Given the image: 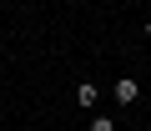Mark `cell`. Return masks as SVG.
I'll list each match as a JSON object with an SVG mask.
<instances>
[{
	"label": "cell",
	"mask_w": 151,
	"mask_h": 131,
	"mask_svg": "<svg viewBox=\"0 0 151 131\" xmlns=\"http://www.w3.org/2000/svg\"><path fill=\"white\" fill-rule=\"evenodd\" d=\"M111 101H116V106H136V101H141V81H136V76H116Z\"/></svg>",
	"instance_id": "1"
},
{
	"label": "cell",
	"mask_w": 151,
	"mask_h": 131,
	"mask_svg": "<svg viewBox=\"0 0 151 131\" xmlns=\"http://www.w3.org/2000/svg\"><path fill=\"white\" fill-rule=\"evenodd\" d=\"M101 101V86L96 81H81V86H76V106H96Z\"/></svg>",
	"instance_id": "2"
},
{
	"label": "cell",
	"mask_w": 151,
	"mask_h": 131,
	"mask_svg": "<svg viewBox=\"0 0 151 131\" xmlns=\"http://www.w3.org/2000/svg\"><path fill=\"white\" fill-rule=\"evenodd\" d=\"M91 131H116V121H111L106 111H96V116H91Z\"/></svg>",
	"instance_id": "3"
},
{
	"label": "cell",
	"mask_w": 151,
	"mask_h": 131,
	"mask_svg": "<svg viewBox=\"0 0 151 131\" xmlns=\"http://www.w3.org/2000/svg\"><path fill=\"white\" fill-rule=\"evenodd\" d=\"M146 40H151V20H146Z\"/></svg>",
	"instance_id": "4"
},
{
	"label": "cell",
	"mask_w": 151,
	"mask_h": 131,
	"mask_svg": "<svg viewBox=\"0 0 151 131\" xmlns=\"http://www.w3.org/2000/svg\"><path fill=\"white\" fill-rule=\"evenodd\" d=\"M131 131H146V126H131Z\"/></svg>",
	"instance_id": "5"
},
{
	"label": "cell",
	"mask_w": 151,
	"mask_h": 131,
	"mask_svg": "<svg viewBox=\"0 0 151 131\" xmlns=\"http://www.w3.org/2000/svg\"><path fill=\"white\" fill-rule=\"evenodd\" d=\"M146 106H151V101H146Z\"/></svg>",
	"instance_id": "6"
}]
</instances>
